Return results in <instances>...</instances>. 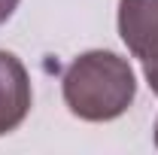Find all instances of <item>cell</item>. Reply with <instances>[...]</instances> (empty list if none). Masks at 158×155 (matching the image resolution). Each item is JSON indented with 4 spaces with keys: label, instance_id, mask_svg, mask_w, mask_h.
I'll return each mask as SVG.
<instances>
[{
    "label": "cell",
    "instance_id": "obj_5",
    "mask_svg": "<svg viewBox=\"0 0 158 155\" xmlns=\"http://www.w3.org/2000/svg\"><path fill=\"white\" fill-rule=\"evenodd\" d=\"M15 6H19V0H0V24L15 12Z\"/></svg>",
    "mask_w": 158,
    "mask_h": 155
},
{
    "label": "cell",
    "instance_id": "obj_6",
    "mask_svg": "<svg viewBox=\"0 0 158 155\" xmlns=\"http://www.w3.org/2000/svg\"><path fill=\"white\" fill-rule=\"evenodd\" d=\"M155 146H158V122H155Z\"/></svg>",
    "mask_w": 158,
    "mask_h": 155
},
{
    "label": "cell",
    "instance_id": "obj_2",
    "mask_svg": "<svg viewBox=\"0 0 158 155\" xmlns=\"http://www.w3.org/2000/svg\"><path fill=\"white\" fill-rule=\"evenodd\" d=\"M118 34L134 58H158V0H118Z\"/></svg>",
    "mask_w": 158,
    "mask_h": 155
},
{
    "label": "cell",
    "instance_id": "obj_1",
    "mask_svg": "<svg viewBox=\"0 0 158 155\" xmlns=\"http://www.w3.org/2000/svg\"><path fill=\"white\" fill-rule=\"evenodd\" d=\"M137 94L134 70L113 52H85L64 70V100L85 122L122 116Z\"/></svg>",
    "mask_w": 158,
    "mask_h": 155
},
{
    "label": "cell",
    "instance_id": "obj_4",
    "mask_svg": "<svg viewBox=\"0 0 158 155\" xmlns=\"http://www.w3.org/2000/svg\"><path fill=\"white\" fill-rule=\"evenodd\" d=\"M143 73H146L149 88L158 94V58H146V61H143Z\"/></svg>",
    "mask_w": 158,
    "mask_h": 155
},
{
    "label": "cell",
    "instance_id": "obj_3",
    "mask_svg": "<svg viewBox=\"0 0 158 155\" xmlns=\"http://www.w3.org/2000/svg\"><path fill=\"white\" fill-rule=\"evenodd\" d=\"M31 110V79L12 52H0V137L15 131Z\"/></svg>",
    "mask_w": 158,
    "mask_h": 155
}]
</instances>
